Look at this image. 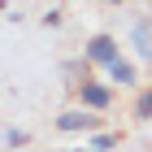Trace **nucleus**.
Returning <instances> with one entry per match:
<instances>
[{"mask_svg": "<svg viewBox=\"0 0 152 152\" xmlns=\"http://www.w3.org/2000/svg\"><path fill=\"white\" fill-rule=\"evenodd\" d=\"M117 57H122V52H117V39L113 35H96L91 44H87V61H91V65H104L109 70Z\"/></svg>", "mask_w": 152, "mask_h": 152, "instance_id": "3", "label": "nucleus"}, {"mask_svg": "<svg viewBox=\"0 0 152 152\" xmlns=\"http://www.w3.org/2000/svg\"><path fill=\"white\" fill-rule=\"evenodd\" d=\"M100 4H122V0H100Z\"/></svg>", "mask_w": 152, "mask_h": 152, "instance_id": "9", "label": "nucleus"}, {"mask_svg": "<svg viewBox=\"0 0 152 152\" xmlns=\"http://www.w3.org/2000/svg\"><path fill=\"white\" fill-rule=\"evenodd\" d=\"M135 117H139V122H152V87H143V91L135 96Z\"/></svg>", "mask_w": 152, "mask_h": 152, "instance_id": "6", "label": "nucleus"}, {"mask_svg": "<svg viewBox=\"0 0 152 152\" xmlns=\"http://www.w3.org/2000/svg\"><path fill=\"white\" fill-rule=\"evenodd\" d=\"M109 78H113L117 87H135V83H139V74H135V65H130L126 57H117L113 65H109Z\"/></svg>", "mask_w": 152, "mask_h": 152, "instance_id": "5", "label": "nucleus"}, {"mask_svg": "<svg viewBox=\"0 0 152 152\" xmlns=\"http://www.w3.org/2000/svg\"><path fill=\"white\" fill-rule=\"evenodd\" d=\"M57 130H65V135H87V130H100V113H91V109H65V113L57 117Z\"/></svg>", "mask_w": 152, "mask_h": 152, "instance_id": "1", "label": "nucleus"}, {"mask_svg": "<svg viewBox=\"0 0 152 152\" xmlns=\"http://www.w3.org/2000/svg\"><path fill=\"white\" fill-rule=\"evenodd\" d=\"M130 39H135V52H139L143 61H152V18H148V13H143V18H135Z\"/></svg>", "mask_w": 152, "mask_h": 152, "instance_id": "4", "label": "nucleus"}, {"mask_svg": "<svg viewBox=\"0 0 152 152\" xmlns=\"http://www.w3.org/2000/svg\"><path fill=\"white\" fill-rule=\"evenodd\" d=\"M26 139H31L26 130H4V143H9V148H26Z\"/></svg>", "mask_w": 152, "mask_h": 152, "instance_id": "7", "label": "nucleus"}, {"mask_svg": "<svg viewBox=\"0 0 152 152\" xmlns=\"http://www.w3.org/2000/svg\"><path fill=\"white\" fill-rule=\"evenodd\" d=\"M78 104L83 109H91V113H104L109 104H113V87H109V83H83L78 87Z\"/></svg>", "mask_w": 152, "mask_h": 152, "instance_id": "2", "label": "nucleus"}, {"mask_svg": "<svg viewBox=\"0 0 152 152\" xmlns=\"http://www.w3.org/2000/svg\"><path fill=\"white\" fill-rule=\"evenodd\" d=\"M113 143H117V135H96V139H91V152H109Z\"/></svg>", "mask_w": 152, "mask_h": 152, "instance_id": "8", "label": "nucleus"}]
</instances>
